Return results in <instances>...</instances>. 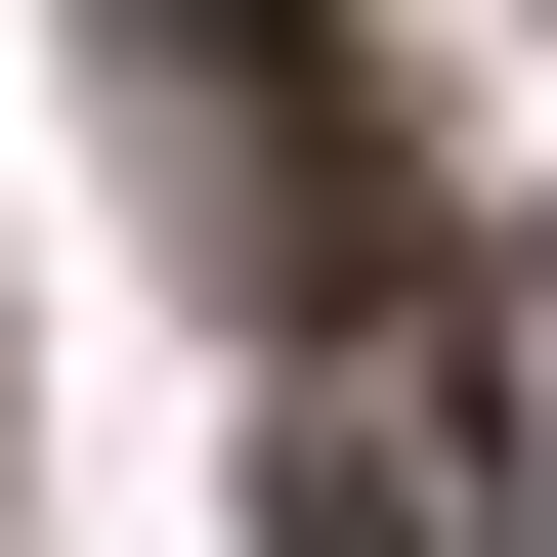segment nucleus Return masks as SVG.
Listing matches in <instances>:
<instances>
[{
    "label": "nucleus",
    "instance_id": "nucleus-1",
    "mask_svg": "<svg viewBox=\"0 0 557 557\" xmlns=\"http://www.w3.org/2000/svg\"><path fill=\"white\" fill-rule=\"evenodd\" d=\"M86 44L172 86V172H214V258H258V300L386 258V44H344V0H86Z\"/></svg>",
    "mask_w": 557,
    "mask_h": 557
}]
</instances>
